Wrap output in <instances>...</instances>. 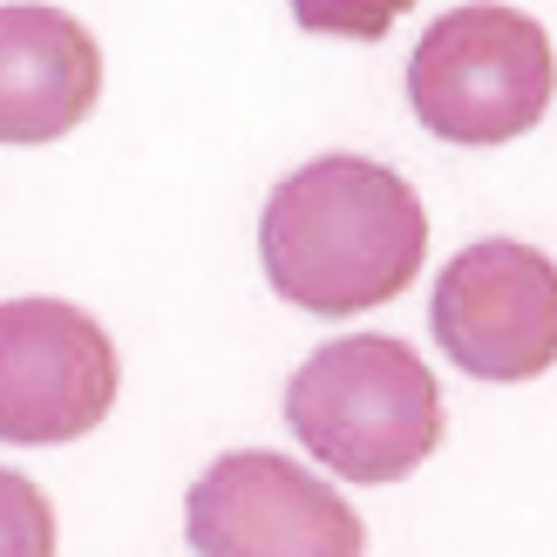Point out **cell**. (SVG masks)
<instances>
[{
    "label": "cell",
    "instance_id": "7a4b0ae2",
    "mask_svg": "<svg viewBox=\"0 0 557 557\" xmlns=\"http://www.w3.org/2000/svg\"><path fill=\"white\" fill-rule=\"evenodd\" d=\"M286 422L333 476L401 483L442 442V387L408 341L347 333L286 381Z\"/></svg>",
    "mask_w": 557,
    "mask_h": 557
},
{
    "label": "cell",
    "instance_id": "9c48e42d",
    "mask_svg": "<svg viewBox=\"0 0 557 557\" xmlns=\"http://www.w3.org/2000/svg\"><path fill=\"white\" fill-rule=\"evenodd\" d=\"M306 35H341V41H381L414 0H286Z\"/></svg>",
    "mask_w": 557,
    "mask_h": 557
},
{
    "label": "cell",
    "instance_id": "277c9868",
    "mask_svg": "<svg viewBox=\"0 0 557 557\" xmlns=\"http://www.w3.org/2000/svg\"><path fill=\"white\" fill-rule=\"evenodd\" d=\"M184 537L198 557H360L368 531L347 496L272 449L218 456L184 496Z\"/></svg>",
    "mask_w": 557,
    "mask_h": 557
},
{
    "label": "cell",
    "instance_id": "8992f818",
    "mask_svg": "<svg viewBox=\"0 0 557 557\" xmlns=\"http://www.w3.org/2000/svg\"><path fill=\"white\" fill-rule=\"evenodd\" d=\"M116 347L69 299L0 306V442L48 449L102 429L116 408Z\"/></svg>",
    "mask_w": 557,
    "mask_h": 557
},
{
    "label": "cell",
    "instance_id": "52a82bcc",
    "mask_svg": "<svg viewBox=\"0 0 557 557\" xmlns=\"http://www.w3.org/2000/svg\"><path fill=\"white\" fill-rule=\"evenodd\" d=\"M102 96V48L62 8H0V144H54Z\"/></svg>",
    "mask_w": 557,
    "mask_h": 557
},
{
    "label": "cell",
    "instance_id": "5b68a950",
    "mask_svg": "<svg viewBox=\"0 0 557 557\" xmlns=\"http://www.w3.org/2000/svg\"><path fill=\"white\" fill-rule=\"evenodd\" d=\"M429 326L476 381H537L557 368V265L537 245L483 238L442 265Z\"/></svg>",
    "mask_w": 557,
    "mask_h": 557
},
{
    "label": "cell",
    "instance_id": "ba28073f",
    "mask_svg": "<svg viewBox=\"0 0 557 557\" xmlns=\"http://www.w3.org/2000/svg\"><path fill=\"white\" fill-rule=\"evenodd\" d=\"M0 557H54V510L14 469H0Z\"/></svg>",
    "mask_w": 557,
    "mask_h": 557
},
{
    "label": "cell",
    "instance_id": "3957f363",
    "mask_svg": "<svg viewBox=\"0 0 557 557\" xmlns=\"http://www.w3.org/2000/svg\"><path fill=\"white\" fill-rule=\"evenodd\" d=\"M557 89V54L550 35L517 14L476 0V8H449L408 54V109L422 116L442 144H510V136L537 129Z\"/></svg>",
    "mask_w": 557,
    "mask_h": 557
},
{
    "label": "cell",
    "instance_id": "6da1fadb",
    "mask_svg": "<svg viewBox=\"0 0 557 557\" xmlns=\"http://www.w3.org/2000/svg\"><path fill=\"white\" fill-rule=\"evenodd\" d=\"M259 259L272 293L320 320L387 306L429 259V211L374 157H313L265 198Z\"/></svg>",
    "mask_w": 557,
    "mask_h": 557
}]
</instances>
